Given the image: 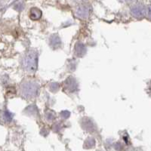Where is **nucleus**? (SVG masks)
I'll use <instances>...</instances> for the list:
<instances>
[{
	"label": "nucleus",
	"instance_id": "nucleus-8",
	"mask_svg": "<svg viewBox=\"0 0 151 151\" xmlns=\"http://www.w3.org/2000/svg\"><path fill=\"white\" fill-rule=\"evenodd\" d=\"M50 44L54 48H57L61 45V40L58 35H53L50 39Z\"/></svg>",
	"mask_w": 151,
	"mask_h": 151
},
{
	"label": "nucleus",
	"instance_id": "nucleus-14",
	"mask_svg": "<svg viewBox=\"0 0 151 151\" xmlns=\"http://www.w3.org/2000/svg\"><path fill=\"white\" fill-rule=\"evenodd\" d=\"M125 2H134L135 0H123Z\"/></svg>",
	"mask_w": 151,
	"mask_h": 151
},
{
	"label": "nucleus",
	"instance_id": "nucleus-10",
	"mask_svg": "<svg viewBox=\"0 0 151 151\" xmlns=\"http://www.w3.org/2000/svg\"><path fill=\"white\" fill-rule=\"evenodd\" d=\"M46 117L48 120H53L55 118V113L52 110H48L46 113Z\"/></svg>",
	"mask_w": 151,
	"mask_h": 151
},
{
	"label": "nucleus",
	"instance_id": "nucleus-6",
	"mask_svg": "<svg viewBox=\"0 0 151 151\" xmlns=\"http://www.w3.org/2000/svg\"><path fill=\"white\" fill-rule=\"evenodd\" d=\"M42 11L37 8H32L29 11V18L33 21L39 20L42 17Z\"/></svg>",
	"mask_w": 151,
	"mask_h": 151
},
{
	"label": "nucleus",
	"instance_id": "nucleus-3",
	"mask_svg": "<svg viewBox=\"0 0 151 151\" xmlns=\"http://www.w3.org/2000/svg\"><path fill=\"white\" fill-rule=\"evenodd\" d=\"M131 12H132V14L136 17H138V18H141V17H145L147 16V9L143 5H134L131 9Z\"/></svg>",
	"mask_w": 151,
	"mask_h": 151
},
{
	"label": "nucleus",
	"instance_id": "nucleus-2",
	"mask_svg": "<svg viewBox=\"0 0 151 151\" xmlns=\"http://www.w3.org/2000/svg\"><path fill=\"white\" fill-rule=\"evenodd\" d=\"M39 86L34 82L27 81L21 86V91L24 97L27 98H33L37 94Z\"/></svg>",
	"mask_w": 151,
	"mask_h": 151
},
{
	"label": "nucleus",
	"instance_id": "nucleus-5",
	"mask_svg": "<svg viewBox=\"0 0 151 151\" xmlns=\"http://www.w3.org/2000/svg\"><path fill=\"white\" fill-rule=\"evenodd\" d=\"M90 9L88 6L83 5V6H80L76 11V16L78 17H80L82 19L87 18L88 14H89Z\"/></svg>",
	"mask_w": 151,
	"mask_h": 151
},
{
	"label": "nucleus",
	"instance_id": "nucleus-4",
	"mask_svg": "<svg viewBox=\"0 0 151 151\" xmlns=\"http://www.w3.org/2000/svg\"><path fill=\"white\" fill-rule=\"evenodd\" d=\"M64 87L67 88V91H69L70 92H73V91H75L76 87H77V83H76L74 78L69 77L64 83Z\"/></svg>",
	"mask_w": 151,
	"mask_h": 151
},
{
	"label": "nucleus",
	"instance_id": "nucleus-9",
	"mask_svg": "<svg viewBox=\"0 0 151 151\" xmlns=\"http://www.w3.org/2000/svg\"><path fill=\"white\" fill-rule=\"evenodd\" d=\"M95 144V141L93 138H88V139L86 140V143H85V147L86 148H90L94 146Z\"/></svg>",
	"mask_w": 151,
	"mask_h": 151
},
{
	"label": "nucleus",
	"instance_id": "nucleus-11",
	"mask_svg": "<svg viewBox=\"0 0 151 151\" xmlns=\"http://www.w3.org/2000/svg\"><path fill=\"white\" fill-rule=\"evenodd\" d=\"M59 88H60V86H59L58 83H54L50 85V89H51L52 91H53V92L58 91L59 89Z\"/></svg>",
	"mask_w": 151,
	"mask_h": 151
},
{
	"label": "nucleus",
	"instance_id": "nucleus-7",
	"mask_svg": "<svg viewBox=\"0 0 151 151\" xmlns=\"http://www.w3.org/2000/svg\"><path fill=\"white\" fill-rule=\"evenodd\" d=\"M75 52L76 55L78 57L84 56L85 54L86 53V48L83 43L77 42L75 46Z\"/></svg>",
	"mask_w": 151,
	"mask_h": 151
},
{
	"label": "nucleus",
	"instance_id": "nucleus-1",
	"mask_svg": "<svg viewBox=\"0 0 151 151\" xmlns=\"http://www.w3.org/2000/svg\"><path fill=\"white\" fill-rule=\"evenodd\" d=\"M23 67L28 72H35L37 68L38 54L34 50H30L25 55L23 60Z\"/></svg>",
	"mask_w": 151,
	"mask_h": 151
},
{
	"label": "nucleus",
	"instance_id": "nucleus-12",
	"mask_svg": "<svg viewBox=\"0 0 151 151\" xmlns=\"http://www.w3.org/2000/svg\"><path fill=\"white\" fill-rule=\"evenodd\" d=\"M70 115V113L69 111H67V110H64V111H62L61 113H60V116H61L62 118L64 119L69 118Z\"/></svg>",
	"mask_w": 151,
	"mask_h": 151
},
{
	"label": "nucleus",
	"instance_id": "nucleus-13",
	"mask_svg": "<svg viewBox=\"0 0 151 151\" xmlns=\"http://www.w3.org/2000/svg\"><path fill=\"white\" fill-rule=\"evenodd\" d=\"M5 117L6 119V120L11 121L12 119V114L9 113V111H6L5 113Z\"/></svg>",
	"mask_w": 151,
	"mask_h": 151
}]
</instances>
